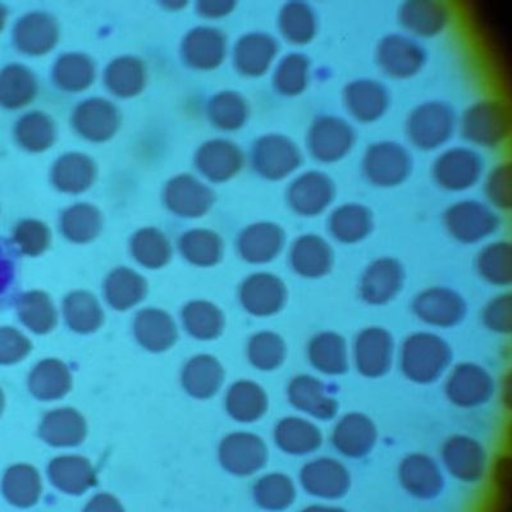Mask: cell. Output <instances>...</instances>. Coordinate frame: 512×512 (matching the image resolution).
I'll return each instance as SVG.
<instances>
[{
	"mask_svg": "<svg viewBox=\"0 0 512 512\" xmlns=\"http://www.w3.org/2000/svg\"><path fill=\"white\" fill-rule=\"evenodd\" d=\"M198 236V235H196ZM201 244L198 237H187L185 241V251L189 255V258L198 263H209L212 262L214 256H216V245L207 237H201Z\"/></svg>",
	"mask_w": 512,
	"mask_h": 512,
	"instance_id": "cell-27",
	"label": "cell"
},
{
	"mask_svg": "<svg viewBox=\"0 0 512 512\" xmlns=\"http://www.w3.org/2000/svg\"><path fill=\"white\" fill-rule=\"evenodd\" d=\"M40 437L56 447H75L84 442L88 427L82 415L73 409H61L45 416Z\"/></svg>",
	"mask_w": 512,
	"mask_h": 512,
	"instance_id": "cell-13",
	"label": "cell"
},
{
	"mask_svg": "<svg viewBox=\"0 0 512 512\" xmlns=\"http://www.w3.org/2000/svg\"><path fill=\"white\" fill-rule=\"evenodd\" d=\"M376 61L384 75L393 79H411L427 63V50L408 34H390L379 40Z\"/></svg>",
	"mask_w": 512,
	"mask_h": 512,
	"instance_id": "cell-6",
	"label": "cell"
},
{
	"mask_svg": "<svg viewBox=\"0 0 512 512\" xmlns=\"http://www.w3.org/2000/svg\"><path fill=\"white\" fill-rule=\"evenodd\" d=\"M484 191L493 207L509 209L511 207V169L510 163H498L488 173Z\"/></svg>",
	"mask_w": 512,
	"mask_h": 512,
	"instance_id": "cell-24",
	"label": "cell"
},
{
	"mask_svg": "<svg viewBox=\"0 0 512 512\" xmlns=\"http://www.w3.org/2000/svg\"><path fill=\"white\" fill-rule=\"evenodd\" d=\"M459 126L461 135L468 143L479 148H497L510 135L509 107L501 99L478 100L466 108Z\"/></svg>",
	"mask_w": 512,
	"mask_h": 512,
	"instance_id": "cell-1",
	"label": "cell"
},
{
	"mask_svg": "<svg viewBox=\"0 0 512 512\" xmlns=\"http://www.w3.org/2000/svg\"><path fill=\"white\" fill-rule=\"evenodd\" d=\"M310 59L304 53L291 52L278 61L273 73V86L278 94L297 96L308 89L310 81Z\"/></svg>",
	"mask_w": 512,
	"mask_h": 512,
	"instance_id": "cell-16",
	"label": "cell"
},
{
	"mask_svg": "<svg viewBox=\"0 0 512 512\" xmlns=\"http://www.w3.org/2000/svg\"><path fill=\"white\" fill-rule=\"evenodd\" d=\"M486 168L483 155L470 146H452L434 159L432 176L436 184L447 191L472 189Z\"/></svg>",
	"mask_w": 512,
	"mask_h": 512,
	"instance_id": "cell-4",
	"label": "cell"
},
{
	"mask_svg": "<svg viewBox=\"0 0 512 512\" xmlns=\"http://www.w3.org/2000/svg\"><path fill=\"white\" fill-rule=\"evenodd\" d=\"M135 336L146 350L162 352L177 341V327L168 314L160 310H144L137 314Z\"/></svg>",
	"mask_w": 512,
	"mask_h": 512,
	"instance_id": "cell-14",
	"label": "cell"
},
{
	"mask_svg": "<svg viewBox=\"0 0 512 512\" xmlns=\"http://www.w3.org/2000/svg\"><path fill=\"white\" fill-rule=\"evenodd\" d=\"M72 376L66 364L56 359L41 361L30 377L32 395L41 401L62 399L70 392Z\"/></svg>",
	"mask_w": 512,
	"mask_h": 512,
	"instance_id": "cell-15",
	"label": "cell"
},
{
	"mask_svg": "<svg viewBox=\"0 0 512 512\" xmlns=\"http://www.w3.org/2000/svg\"><path fill=\"white\" fill-rule=\"evenodd\" d=\"M31 351L30 341L13 329L0 331V361L15 363Z\"/></svg>",
	"mask_w": 512,
	"mask_h": 512,
	"instance_id": "cell-25",
	"label": "cell"
},
{
	"mask_svg": "<svg viewBox=\"0 0 512 512\" xmlns=\"http://www.w3.org/2000/svg\"><path fill=\"white\" fill-rule=\"evenodd\" d=\"M20 240L29 253H38L39 250L44 248L45 244L44 233L36 227L22 228Z\"/></svg>",
	"mask_w": 512,
	"mask_h": 512,
	"instance_id": "cell-28",
	"label": "cell"
},
{
	"mask_svg": "<svg viewBox=\"0 0 512 512\" xmlns=\"http://www.w3.org/2000/svg\"><path fill=\"white\" fill-rule=\"evenodd\" d=\"M254 163L260 175L272 181H281L294 175L303 164L300 146L283 134L262 137L255 145Z\"/></svg>",
	"mask_w": 512,
	"mask_h": 512,
	"instance_id": "cell-7",
	"label": "cell"
},
{
	"mask_svg": "<svg viewBox=\"0 0 512 512\" xmlns=\"http://www.w3.org/2000/svg\"><path fill=\"white\" fill-rule=\"evenodd\" d=\"M22 322L38 335H45L57 326V312L48 296L30 294L22 299L20 304Z\"/></svg>",
	"mask_w": 512,
	"mask_h": 512,
	"instance_id": "cell-21",
	"label": "cell"
},
{
	"mask_svg": "<svg viewBox=\"0 0 512 512\" xmlns=\"http://www.w3.org/2000/svg\"><path fill=\"white\" fill-rule=\"evenodd\" d=\"M278 50H280L278 41L272 35L260 32L242 41L240 62L246 72L262 75L272 66Z\"/></svg>",
	"mask_w": 512,
	"mask_h": 512,
	"instance_id": "cell-19",
	"label": "cell"
},
{
	"mask_svg": "<svg viewBox=\"0 0 512 512\" xmlns=\"http://www.w3.org/2000/svg\"><path fill=\"white\" fill-rule=\"evenodd\" d=\"M355 139L354 127L345 118L320 114L306 132V149L318 162L336 163L350 154Z\"/></svg>",
	"mask_w": 512,
	"mask_h": 512,
	"instance_id": "cell-5",
	"label": "cell"
},
{
	"mask_svg": "<svg viewBox=\"0 0 512 512\" xmlns=\"http://www.w3.org/2000/svg\"><path fill=\"white\" fill-rule=\"evenodd\" d=\"M4 491L13 504L22 507L35 505L41 492L38 472L31 466H16L9 470L4 482Z\"/></svg>",
	"mask_w": 512,
	"mask_h": 512,
	"instance_id": "cell-20",
	"label": "cell"
},
{
	"mask_svg": "<svg viewBox=\"0 0 512 512\" xmlns=\"http://www.w3.org/2000/svg\"><path fill=\"white\" fill-rule=\"evenodd\" d=\"M456 126V112L452 105L441 100H429L409 114L406 135L415 148L436 150L452 139Z\"/></svg>",
	"mask_w": 512,
	"mask_h": 512,
	"instance_id": "cell-2",
	"label": "cell"
},
{
	"mask_svg": "<svg viewBox=\"0 0 512 512\" xmlns=\"http://www.w3.org/2000/svg\"><path fill=\"white\" fill-rule=\"evenodd\" d=\"M277 24L288 43L306 45L318 34L319 18L312 4L292 0L283 4Z\"/></svg>",
	"mask_w": 512,
	"mask_h": 512,
	"instance_id": "cell-11",
	"label": "cell"
},
{
	"mask_svg": "<svg viewBox=\"0 0 512 512\" xmlns=\"http://www.w3.org/2000/svg\"><path fill=\"white\" fill-rule=\"evenodd\" d=\"M64 317L67 326L77 333L88 335L102 326L104 315L93 296L79 292L64 303Z\"/></svg>",
	"mask_w": 512,
	"mask_h": 512,
	"instance_id": "cell-17",
	"label": "cell"
},
{
	"mask_svg": "<svg viewBox=\"0 0 512 512\" xmlns=\"http://www.w3.org/2000/svg\"><path fill=\"white\" fill-rule=\"evenodd\" d=\"M137 258L148 265H159L167 259V245L157 235H145L136 241Z\"/></svg>",
	"mask_w": 512,
	"mask_h": 512,
	"instance_id": "cell-26",
	"label": "cell"
},
{
	"mask_svg": "<svg viewBox=\"0 0 512 512\" xmlns=\"http://www.w3.org/2000/svg\"><path fill=\"white\" fill-rule=\"evenodd\" d=\"M337 187L326 172L306 171L296 176L286 189V199L296 212L315 214L323 212L335 200Z\"/></svg>",
	"mask_w": 512,
	"mask_h": 512,
	"instance_id": "cell-8",
	"label": "cell"
},
{
	"mask_svg": "<svg viewBox=\"0 0 512 512\" xmlns=\"http://www.w3.org/2000/svg\"><path fill=\"white\" fill-rule=\"evenodd\" d=\"M48 475L53 486L68 495H82L96 482L93 466L84 457H58L50 463Z\"/></svg>",
	"mask_w": 512,
	"mask_h": 512,
	"instance_id": "cell-12",
	"label": "cell"
},
{
	"mask_svg": "<svg viewBox=\"0 0 512 512\" xmlns=\"http://www.w3.org/2000/svg\"><path fill=\"white\" fill-rule=\"evenodd\" d=\"M184 323L191 336L199 338V340H209L219 332L221 318L213 306L194 303L184 310Z\"/></svg>",
	"mask_w": 512,
	"mask_h": 512,
	"instance_id": "cell-23",
	"label": "cell"
},
{
	"mask_svg": "<svg viewBox=\"0 0 512 512\" xmlns=\"http://www.w3.org/2000/svg\"><path fill=\"white\" fill-rule=\"evenodd\" d=\"M346 111L361 123H372L384 116L391 105V91L381 81L356 79L342 94Z\"/></svg>",
	"mask_w": 512,
	"mask_h": 512,
	"instance_id": "cell-9",
	"label": "cell"
},
{
	"mask_svg": "<svg viewBox=\"0 0 512 512\" xmlns=\"http://www.w3.org/2000/svg\"><path fill=\"white\" fill-rule=\"evenodd\" d=\"M402 29L413 38H434L450 24L451 12L437 0H408L397 12Z\"/></svg>",
	"mask_w": 512,
	"mask_h": 512,
	"instance_id": "cell-10",
	"label": "cell"
},
{
	"mask_svg": "<svg viewBox=\"0 0 512 512\" xmlns=\"http://www.w3.org/2000/svg\"><path fill=\"white\" fill-rule=\"evenodd\" d=\"M145 292L144 283L130 272L113 274L107 286L108 303L117 310H126L139 303Z\"/></svg>",
	"mask_w": 512,
	"mask_h": 512,
	"instance_id": "cell-22",
	"label": "cell"
},
{
	"mask_svg": "<svg viewBox=\"0 0 512 512\" xmlns=\"http://www.w3.org/2000/svg\"><path fill=\"white\" fill-rule=\"evenodd\" d=\"M122 507L118 504L116 498L108 495L96 496L91 504L86 507V511H121Z\"/></svg>",
	"mask_w": 512,
	"mask_h": 512,
	"instance_id": "cell-29",
	"label": "cell"
},
{
	"mask_svg": "<svg viewBox=\"0 0 512 512\" xmlns=\"http://www.w3.org/2000/svg\"><path fill=\"white\" fill-rule=\"evenodd\" d=\"M219 381L221 370L209 356H198L190 360L182 374L185 390L198 399L212 396L217 391Z\"/></svg>",
	"mask_w": 512,
	"mask_h": 512,
	"instance_id": "cell-18",
	"label": "cell"
},
{
	"mask_svg": "<svg viewBox=\"0 0 512 512\" xmlns=\"http://www.w3.org/2000/svg\"><path fill=\"white\" fill-rule=\"evenodd\" d=\"M361 169L370 184L388 189L408 180L413 157L406 146L396 141H378L365 150Z\"/></svg>",
	"mask_w": 512,
	"mask_h": 512,
	"instance_id": "cell-3",
	"label": "cell"
}]
</instances>
